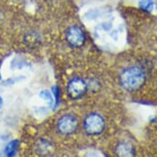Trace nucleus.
Returning a JSON list of instances; mask_svg holds the SVG:
<instances>
[{
  "mask_svg": "<svg viewBox=\"0 0 157 157\" xmlns=\"http://www.w3.org/2000/svg\"><path fill=\"white\" fill-rule=\"evenodd\" d=\"M147 81V71L141 66H130L121 71L119 82L125 92L136 93L144 87Z\"/></svg>",
  "mask_w": 157,
  "mask_h": 157,
  "instance_id": "f257e3e1",
  "label": "nucleus"
},
{
  "mask_svg": "<svg viewBox=\"0 0 157 157\" xmlns=\"http://www.w3.org/2000/svg\"><path fill=\"white\" fill-rule=\"evenodd\" d=\"M105 118L98 112L89 113L83 120V129L90 136L100 135L105 130Z\"/></svg>",
  "mask_w": 157,
  "mask_h": 157,
  "instance_id": "f03ea898",
  "label": "nucleus"
},
{
  "mask_svg": "<svg viewBox=\"0 0 157 157\" xmlns=\"http://www.w3.org/2000/svg\"><path fill=\"white\" fill-rule=\"evenodd\" d=\"M88 91L87 82L81 77H73L70 80L67 86V95L71 99H79L84 97Z\"/></svg>",
  "mask_w": 157,
  "mask_h": 157,
  "instance_id": "7ed1b4c3",
  "label": "nucleus"
},
{
  "mask_svg": "<svg viewBox=\"0 0 157 157\" xmlns=\"http://www.w3.org/2000/svg\"><path fill=\"white\" fill-rule=\"evenodd\" d=\"M56 127L60 134L71 135L76 131L78 127V120L72 114H66L58 120Z\"/></svg>",
  "mask_w": 157,
  "mask_h": 157,
  "instance_id": "20e7f679",
  "label": "nucleus"
},
{
  "mask_svg": "<svg viewBox=\"0 0 157 157\" xmlns=\"http://www.w3.org/2000/svg\"><path fill=\"white\" fill-rule=\"evenodd\" d=\"M66 40L69 45L74 47V48H77V47H81L85 44L86 35L79 26L72 25L70 26L66 31Z\"/></svg>",
  "mask_w": 157,
  "mask_h": 157,
  "instance_id": "39448f33",
  "label": "nucleus"
},
{
  "mask_svg": "<svg viewBox=\"0 0 157 157\" xmlns=\"http://www.w3.org/2000/svg\"><path fill=\"white\" fill-rule=\"evenodd\" d=\"M115 154L117 157H135L136 149L130 142L121 141L116 146Z\"/></svg>",
  "mask_w": 157,
  "mask_h": 157,
  "instance_id": "423d86ee",
  "label": "nucleus"
},
{
  "mask_svg": "<svg viewBox=\"0 0 157 157\" xmlns=\"http://www.w3.org/2000/svg\"><path fill=\"white\" fill-rule=\"evenodd\" d=\"M18 147V141L13 140L10 142L5 147V154L7 157H13L16 155Z\"/></svg>",
  "mask_w": 157,
  "mask_h": 157,
  "instance_id": "0eeeda50",
  "label": "nucleus"
},
{
  "mask_svg": "<svg viewBox=\"0 0 157 157\" xmlns=\"http://www.w3.org/2000/svg\"><path fill=\"white\" fill-rule=\"evenodd\" d=\"M25 42L27 44H30V45H36L39 42H40V37L37 33L35 32H29L27 33L25 35Z\"/></svg>",
  "mask_w": 157,
  "mask_h": 157,
  "instance_id": "6e6552de",
  "label": "nucleus"
},
{
  "mask_svg": "<svg viewBox=\"0 0 157 157\" xmlns=\"http://www.w3.org/2000/svg\"><path fill=\"white\" fill-rule=\"evenodd\" d=\"M139 5L140 8L146 12H151L154 7V3L152 0H141Z\"/></svg>",
  "mask_w": 157,
  "mask_h": 157,
  "instance_id": "1a4fd4ad",
  "label": "nucleus"
},
{
  "mask_svg": "<svg viewBox=\"0 0 157 157\" xmlns=\"http://www.w3.org/2000/svg\"><path fill=\"white\" fill-rule=\"evenodd\" d=\"M40 95L43 98L46 99L50 104L53 103V97H52V94H51L50 92H48V91H42V92H40Z\"/></svg>",
  "mask_w": 157,
  "mask_h": 157,
  "instance_id": "9d476101",
  "label": "nucleus"
},
{
  "mask_svg": "<svg viewBox=\"0 0 157 157\" xmlns=\"http://www.w3.org/2000/svg\"><path fill=\"white\" fill-rule=\"evenodd\" d=\"M1 104H2V99H1V98H0V107H1Z\"/></svg>",
  "mask_w": 157,
  "mask_h": 157,
  "instance_id": "9b49d317",
  "label": "nucleus"
}]
</instances>
